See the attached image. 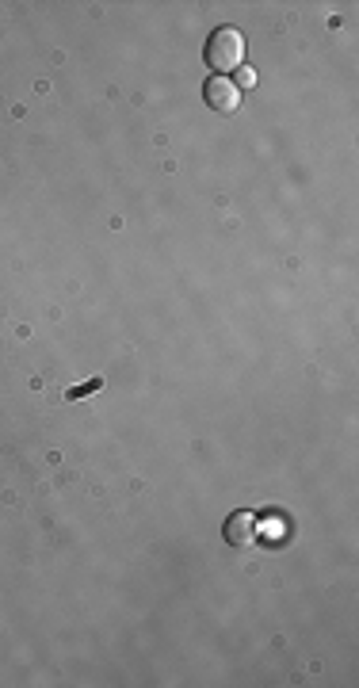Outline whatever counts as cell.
<instances>
[{"instance_id":"obj_1","label":"cell","mask_w":359,"mask_h":688,"mask_svg":"<svg viewBox=\"0 0 359 688\" xmlns=\"http://www.w3.org/2000/svg\"><path fill=\"white\" fill-rule=\"evenodd\" d=\"M203 58L214 69V77H222L226 69H241L245 65V35L237 27H218L211 39H207Z\"/></svg>"},{"instance_id":"obj_2","label":"cell","mask_w":359,"mask_h":688,"mask_svg":"<svg viewBox=\"0 0 359 688\" xmlns=\"http://www.w3.org/2000/svg\"><path fill=\"white\" fill-rule=\"evenodd\" d=\"M203 100L218 115H233V111L241 108V88L233 85V81H226V77H214L211 73L207 85H203Z\"/></svg>"},{"instance_id":"obj_3","label":"cell","mask_w":359,"mask_h":688,"mask_svg":"<svg viewBox=\"0 0 359 688\" xmlns=\"http://www.w3.org/2000/svg\"><path fill=\"white\" fill-rule=\"evenodd\" d=\"M226 543H230V547H237V551L253 547V543H256V516L245 513V509H237V513L226 520Z\"/></svg>"},{"instance_id":"obj_4","label":"cell","mask_w":359,"mask_h":688,"mask_svg":"<svg viewBox=\"0 0 359 688\" xmlns=\"http://www.w3.org/2000/svg\"><path fill=\"white\" fill-rule=\"evenodd\" d=\"M237 77H241V85H245V88H253V85H256V73L249 69V65H245V69H237Z\"/></svg>"}]
</instances>
